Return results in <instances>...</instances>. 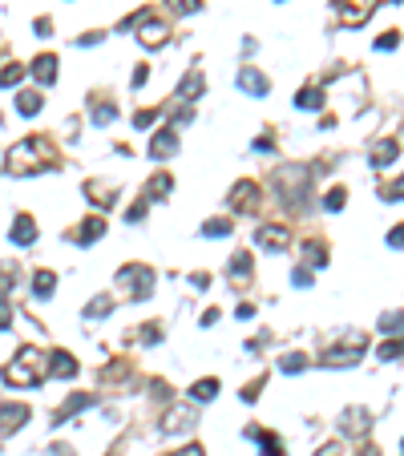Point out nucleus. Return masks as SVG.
I'll return each mask as SVG.
<instances>
[{
    "label": "nucleus",
    "instance_id": "obj_29",
    "mask_svg": "<svg viewBox=\"0 0 404 456\" xmlns=\"http://www.w3.org/2000/svg\"><path fill=\"white\" fill-rule=\"evenodd\" d=\"M320 105H323L320 89H304V93H299V109H320Z\"/></svg>",
    "mask_w": 404,
    "mask_h": 456
},
{
    "label": "nucleus",
    "instance_id": "obj_40",
    "mask_svg": "<svg viewBox=\"0 0 404 456\" xmlns=\"http://www.w3.org/2000/svg\"><path fill=\"white\" fill-rule=\"evenodd\" d=\"M174 13H190V8H198V0H166Z\"/></svg>",
    "mask_w": 404,
    "mask_h": 456
},
{
    "label": "nucleus",
    "instance_id": "obj_23",
    "mask_svg": "<svg viewBox=\"0 0 404 456\" xmlns=\"http://www.w3.org/2000/svg\"><path fill=\"white\" fill-rule=\"evenodd\" d=\"M85 194H89V202L93 206H113V186H97V182H85Z\"/></svg>",
    "mask_w": 404,
    "mask_h": 456
},
{
    "label": "nucleus",
    "instance_id": "obj_10",
    "mask_svg": "<svg viewBox=\"0 0 404 456\" xmlns=\"http://www.w3.org/2000/svg\"><path fill=\"white\" fill-rule=\"evenodd\" d=\"M45 375H57V380H69V375H77V359L69 356V351H53L45 363Z\"/></svg>",
    "mask_w": 404,
    "mask_h": 456
},
{
    "label": "nucleus",
    "instance_id": "obj_32",
    "mask_svg": "<svg viewBox=\"0 0 404 456\" xmlns=\"http://www.w3.org/2000/svg\"><path fill=\"white\" fill-rule=\"evenodd\" d=\"M202 230H207L210 239H223V234H230V222H226V218H210Z\"/></svg>",
    "mask_w": 404,
    "mask_h": 456
},
{
    "label": "nucleus",
    "instance_id": "obj_33",
    "mask_svg": "<svg viewBox=\"0 0 404 456\" xmlns=\"http://www.w3.org/2000/svg\"><path fill=\"white\" fill-rule=\"evenodd\" d=\"M110 311H113V299H93V303L85 307V315L93 319V315H110Z\"/></svg>",
    "mask_w": 404,
    "mask_h": 456
},
{
    "label": "nucleus",
    "instance_id": "obj_25",
    "mask_svg": "<svg viewBox=\"0 0 404 456\" xmlns=\"http://www.w3.org/2000/svg\"><path fill=\"white\" fill-rule=\"evenodd\" d=\"M304 259H307V267H323V262H327V246H323L320 239H311V243L304 246Z\"/></svg>",
    "mask_w": 404,
    "mask_h": 456
},
{
    "label": "nucleus",
    "instance_id": "obj_4",
    "mask_svg": "<svg viewBox=\"0 0 404 456\" xmlns=\"http://www.w3.org/2000/svg\"><path fill=\"white\" fill-rule=\"evenodd\" d=\"M41 142L32 146V142H20V146H13V154H8V170L13 174H29V170H37V162H41Z\"/></svg>",
    "mask_w": 404,
    "mask_h": 456
},
{
    "label": "nucleus",
    "instance_id": "obj_11",
    "mask_svg": "<svg viewBox=\"0 0 404 456\" xmlns=\"http://www.w3.org/2000/svg\"><path fill=\"white\" fill-rule=\"evenodd\" d=\"M29 416H32L29 404H0V428H4V432H16Z\"/></svg>",
    "mask_w": 404,
    "mask_h": 456
},
{
    "label": "nucleus",
    "instance_id": "obj_36",
    "mask_svg": "<svg viewBox=\"0 0 404 456\" xmlns=\"http://www.w3.org/2000/svg\"><path fill=\"white\" fill-rule=\"evenodd\" d=\"M13 327V307H8V299L0 295V331H8Z\"/></svg>",
    "mask_w": 404,
    "mask_h": 456
},
{
    "label": "nucleus",
    "instance_id": "obj_31",
    "mask_svg": "<svg viewBox=\"0 0 404 456\" xmlns=\"http://www.w3.org/2000/svg\"><path fill=\"white\" fill-rule=\"evenodd\" d=\"M344 202H348V190H327V198H323V206H327V210H344Z\"/></svg>",
    "mask_w": 404,
    "mask_h": 456
},
{
    "label": "nucleus",
    "instance_id": "obj_44",
    "mask_svg": "<svg viewBox=\"0 0 404 456\" xmlns=\"http://www.w3.org/2000/svg\"><path fill=\"white\" fill-rule=\"evenodd\" d=\"M170 456H202V448H198V444H186V448H178V452H170Z\"/></svg>",
    "mask_w": 404,
    "mask_h": 456
},
{
    "label": "nucleus",
    "instance_id": "obj_16",
    "mask_svg": "<svg viewBox=\"0 0 404 456\" xmlns=\"http://www.w3.org/2000/svg\"><path fill=\"white\" fill-rule=\"evenodd\" d=\"M101 234H105V222H101V218H85V222H81L77 230H73V243H93V239H101Z\"/></svg>",
    "mask_w": 404,
    "mask_h": 456
},
{
    "label": "nucleus",
    "instance_id": "obj_34",
    "mask_svg": "<svg viewBox=\"0 0 404 456\" xmlns=\"http://www.w3.org/2000/svg\"><path fill=\"white\" fill-rule=\"evenodd\" d=\"M279 368H283V372H304V356H299V351H295V356H283Z\"/></svg>",
    "mask_w": 404,
    "mask_h": 456
},
{
    "label": "nucleus",
    "instance_id": "obj_1",
    "mask_svg": "<svg viewBox=\"0 0 404 456\" xmlns=\"http://www.w3.org/2000/svg\"><path fill=\"white\" fill-rule=\"evenodd\" d=\"M41 380H45V363H41V351H32V347H20L16 359L4 368V384H13V388L41 384Z\"/></svg>",
    "mask_w": 404,
    "mask_h": 456
},
{
    "label": "nucleus",
    "instance_id": "obj_22",
    "mask_svg": "<svg viewBox=\"0 0 404 456\" xmlns=\"http://www.w3.org/2000/svg\"><path fill=\"white\" fill-rule=\"evenodd\" d=\"M41 105H45V98H41V93H32V89H25V93L16 98V109H20V114H25V117L41 114Z\"/></svg>",
    "mask_w": 404,
    "mask_h": 456
},
{
    "label": "nucleus",
    "instance_id": "obj_12",
    "mask_svg": "<svg viewBox=\"0 0 404 456\" xmlns=\"http://www.w3.org/2000/svg\"><path fill=\"white\" fill-rule=\"evenodd\" d=\"M194 420H198V416H194V408H174V412H166V416H162L166 432H186Z\"/></svg>",
    "mask_w": 404,
    "mask_h": 456
},
{
    "label": "nucleus",
    "instance_id": "obj_37",
    "mask_svg": "<svg viewBox=\"0 0 404 456\" xmlns=\"http://www.w3.org/2000/svg\"><path fill=\"white\" fill-rule=\"evenodd\" d=\"M113 117H117V109H113V105H93V121H101V126H105V121H113Z\"/></svg>",
    "mask_w": 404,
    "mask_h": 456
},
{
    "label": "nucleus",
    "instance_id": "obj_14",
    "mask_svg": "<svg viewBox=\"0 0 404 456\" xmlns=\"http://www.w3.org/2000/svg\"><path fill=\"white\" fill-rule=\"evenodd\" d=\"M239 85L251 93V98H263V93L271 89V81H267L263 73H255V69H242V73H239Z\"/></svg>",
    "mask_w": 404,
    "mask_h": 456
},
{
    "label": "nucleus",
    "instance_id": "obj_45",
    "mask_svg": "<svg viewBox=\"0 0 404 456\" xmlns=\"http://www.w3.org/2000/svg\"><path fill=\"white\" fill-rule=\"evenodd\" d=\"M291 283H295V287H307V283H311V275H307V271H295V275H291Z\"/></svg>",
    "mask_w": 404,
    "mask_h": 456
},
{
    "label": "nucleus",
    "instance_id": "obj_8",
    "mask_svg": "<svg viewBox=\"0 0 404 456\" xmlns=\"http://www.w3.org/2000/svg\"><path fill=\"white\" fill-rule=\"evenodd\" d=\"M372 0H339V20L344 25H364V20L372 17Z\"/></svg>",
    "mask_w": 404,
    "mask_h": 456
},
{
    "label": "nucleus",
    "instance_id": "obj_41",
    "mask_svg": "<svg viewBox=\"0 0 404 456\" xmlns=\"http://www.w3.org/2000/svg\"><path fill=\"white\" fill-rule=\"evenodd\" d=\"M142 214H145V202H138V206H129V210H126V222H142Z\"/></svg>",
    "mask_w": 404,
    "mask_h": 456
},
{
    "label": "nucleus",
    "instance_id": "obj_30",
    "mask_svg": "<svg viewBox=\"0 0 404 456\" xmlns=\"http://www.w3.org/2000/svg\"><path fill=\"white\" fill-rule=\"evenodd\" d=\"M20 77H25V65H16V61H13V65H4V69H0V85H16Z\"/></svg>",
    "mask_w": 404,
    "mask_h": 456
},
{
    "label": "nucleus",
    "instance_id": "obj_3",
    "mask_svg": "<svg viewBox=\"0 0 404 456\" xmlns=\"http://www.w3.org/2000/svg\"><path fill=\"white\" fill-rule=\"evenodd\" d=\"M275 186H279V194L287 198V202H299L304 190H307V170H299V166L279 170V174H275Z\"/></svg>",
    "mask_w": 404,
    "mask_h": 456
},
{
    "label": "nucleus",
    "instance_id": "obj_42",
    "mask_svg": "<svg viewBox=\"0 0 404 456\" xmlns=\"http://www.w3.org/2000/svg\"><path fill=\"white\" fill-rule=\"evenodd\" d=\"M259 388H263V380H255V384H247V388H242V400L251 404V400H255V396H259Z\"/></svg>",
    "mask_w": 404,
    "mask_h": 456
},
{
    "label": "nucleus",
    "instance_id": "obj_35",
    "mask_svg": "<svg viewBox=\"0 0 404 456\" xmlns=\"http://www.w3.org/2000/svg\"><path fill=\"white\" fill-rule=\"evenodd\" d=\"M380 359H384V363H392V359H400V340L384 343V347H380Z\"/></svg>",
    "mask_w": 404,
    "mask_h": 456
},
{
    "label": "nucleus",
    "instance_id": "obj_2",
    "mask_svg": "<svg viewBox=\"0 0 404 456\" xmlns=\"http://www.w3.org/2000/svg\"><path fill=\"white\" fill-rule=\"evenodd\" d=\"M117 279L133 287V299H150V291H154V271H150V267H138V262L122 267V271H117Z\"/></svg>",
    "mask_w": 404,
    "mask_h": 456
},
{
    "label": "nucleus",
    "instance_id": "obj_38",
    "mask_svg": "<svg viewBox=\"0 0 404 456\" xmlns=\"http://www.w3.org/2000/svg\"><path fill=\"white\" fill-rule=\"evenodd\" d=\"M138 340H142V343H158L162 340V323H145V331L138 335Z\"/></svg>",
    "mask_w": 404,
    "mask_h": 456
},
{
    "label": "nucleus",
    "instance_id": "obj_26",
    "mask_svg": "<svg viewBox=\"0 0 404 456\" xmlns=\"http://www.w3.org/2000/svg\"><path fill=\"white\" fill-rule=\"evenodd\" d=\"M214 391H219V380H198L190 388V400H202L207 404V400H214Z\"/></svg>",
    "mask_w": 404,
    "mask_h": 456
},
{
    "label": "nucleus",
    "instance_id": "obj_27",
    "mask_svg": "<svg viewBox=\"0 0 404 456\" xmlns=\"http://www.w3.org/2000/svg\"><path fill=\"white\" fill-rule=\"evenodd\" d=\"M190 93H202V77H198V73H186V81H182V89H178L174 101H186Z\"/></svg>",
    "mask_w": 404,
    "mask_h": 456
},
{
    "label": "nucleus",
    "instance_id": "obj_13",
    "mask_svg": "<svg viewBox=\"0 0 404 456\" xmlns=\"http://www.w3.org/2000/svg\"><path fill=\"white\" fill-rule=\"evenodd\" d=\"M166 25H162V20H145L142 25V33H138V41H142L145 49H158V45H166Z\"/></svg>",
    "mask_w": 404,
    "mask_h": 456
},
{
    "label": "nucleus",
    "instance_id": "obj_5",
    "mask_svg": "<svg viewBox=\"0 0 404 456\" xmlns=\"http://www.w3.org/2000/svg\"><path fill=\"white\" fill-rule=\"evenodd\" d=\"M259 202H263V190H259V182H239L235 190H230V206L239 214H255Z\"/></svg>",
    "mask_w": 404,
    "mask_h": 456
},
{
    "label": "nucleus",
    "instance_id": "obj_24",
    "mask_svg": "<svg viewBox=\"0 0 404 456\" xmlns=\"http://www.w3.org/2000/svg\"><path fill=\"white\" fill-rule=\"evenodd\" d=\"M53 287H57V275H53V271H37V275H32V291L41 295V299H48Z\"/></svg>",
    "mask_w": 404,
    "mask_h": 456
},
{
    "label": "nucleus",
    "instance_id": "obj_21",
    "mask_svg": "<svg viewBox=\"0 0 404 456\" xmlns=\"http://www.w3.org/2000/svg\"><path fill=\"white\" fill-rule=\"evenodd\" d=\"M170 186H174V182H170V174H154V178H150V186H145V202H158L162 194H170Z\"/></svg>",
    "mask_w": 404,
    "mask_h": 456
},
{
    "label": "nucleus",
    "instance_id": "obj_47",
    "mask_svg": "<svg viewBox=\"0 0 404 456\" xmlns=\"http://www.w3.org/2000/svg\"><path fill=\"white\" fill-rule=\"evenodd\" d=\"M400 243H404V239H400V227H396L392 234H388V246H392V250H400Z\"/></svg>",
    "mask_w": 404,
    "mask_h": 456
},
{
    "label": "nucleus",
    "instance_id": "obj_17",
    "mask_svg": "<svg viewBox=\"0 0 404 456\" xmlns=\"http://www.w3.org/2000/svg\"><path fill=\"white\" fill-rule=\"evenodd\" d=\"M396 154H400V142H396V138H392V142H380L376 154H372V166H376V170H388V166L396 162Z\"/></svg>",
    "mask_w": 404,
    "mask_h": 456
},
{
    "label": "nucleus",
    "instance_id": "obj_20",
    "mask_svg": "<svg viewBox=\"0 0 404 456\" xmlns=\"http://www.w3.org/2000/svg\"><path fill=\"white\" fill-rule=\"evenodd\" d=\"M247 436H251V440H263V456H283V444H279L271 432H263V428H247Z\"/></svg>",
    "mask_w": 404,
    "mask_h": 456
},
{
    "label": "nucleus",
    "instance_id": "obj_28",
    "mask_svg": "<svg viewBox=\"0 0 404 456\" xmlns=\"http://www.w3.org/2000/svg\"><path fill=\"white\" fill-rule=\"evenodd\" d=\"M247 275H251V255H235V262H230V279L242 283Z\"/></svg>",
    "mask_w": 404,
    "mask_h": 456
},
{
    "label": "nucleus",
    "instance_id": "obj_43",
    "mask_svg": "<svg viewBox=\"0 0 404 456\" xmlns=\"http://www.w3.org/2000/svg\"><path fill=\"white\" fill-rule=\"evenodd\" d=\"M154 117H158V109H142V114L133 117V121H138V126H150V121H154Z\"/></svg>",
    "mask_w": 404,
    "mask_h": 456
},
{
    "label": "nucleus",
    "instance_id": "obj_9",
    "mask_svg": "<svg viewBox=\"0 0 404 456\" xmlns=\"http://www.w3.org/2000/svg\"><path fill=\"white\" fill-rule=\"evenodd\" d=\"M255 243L259 246H267V250H283V246H291V230H283V227H259L255 230Z\"/></svg>",
    "mask_w": 404,
    "mask_h": 456
},
{
    "label": "nucleus",
    "instance_id": "obj_46",
    "mask_svg": "<svg viewBox=\"0 0 404 456\" xmlns=\"http://www.w3.org/2000/svg\"><path fill=\"white\" fill-rule=\"evenodd\" d=\"M315 456H339V444H336V440H332V444H323V448H320V452H315Z\"/></svg>",
    "mask_w": 404,
    "mask_h": 456
},
{
    "label": "nucleus",
    "instance_id": "obj_18",
    "mask_svg": "<svg viewBox=\"0 0 404 456\" xmlns=\"http://www.w3.org/2000/svg\"><path fill=\"white\" fill-rule=\"evenodd\" d=\"M37 239V222H32L29 214H16V222H13V243L16 246H25Z\"/></svg>",
    "mask_w": 404,
    "mask_h": 456
},
{
    "label": "nucleus",
    "instance_id": "obj_39",
    "mask_svg": "<svg viewBox=\"0 0 404 456\" xmlns=\"http://www.w3.org/2000/svg\"><path fill=\"white\" fill-rule=\"evenodd\" d=\"M396 45H400V33H384L376 41V49H396Z\"/></svg>",
    "mask_w": 404,
    "mask_h": 456
},
{
    "label": "nucleus",
    "instance_id": "obj_48",
    "mask_svg": "<svg viewBox=\"0 0 404 456\" xmlns=\"http://www.w3.org/2000/svg\"><path fill=\"white\" fill-rule=\"evenodd\" d=\"M145 77H150V69L138 65V73H133V85H145Z\"/></svg>",
    "mask_w": 404,
    "mask_h": 456
},
{
    "label": "nucleus",
    "instance_id": "obj_19",
    "mask_svg": "<svg viewBox=\"0 0 404 456\" xmlns=\"http://www.w3.org/2000/svg\"><path fill=\"white\" fill-rule=\"evenodd\" d=\"M32 73H37V81L53 85V81H57V57H53V53L37 57V61H32Z\"/></svg>",
    "mask_w": 404,
    "mask_h": 456
},
{
    "label": "nucleus",
    "instance_id": "obj_15",
    "mask_svg": "<svg viewBox=\"0 0 404 456\" xmlns=\"http://www.w3.org/2000/svg\"><path fill=\"white\" fill-rule=\"evenodd\" d=\"M174 149H178L174 130H158V133H154V142H150V154H154V158H170Z\"/></svg>",
    "mask_w": 404,
    "mask_h": 456
},
{
    "label": "nucleus",
    "instance_id": "obj_6",
    "mask_svg": "<svg viewBox=\"0 0 404 456\" xmlns=\"http://www.w3.org/2000/svg\"><path fill=\"white\" fill-rule=\"evenodd\" d=\"M360 351H364V335H352L344 347L323 351V363H327V368H344V363H356V359H360Z\"/></svg>",
    "mask_w": 404,
    "mask_h": 456
},
{
    "label": "nucleus",
    "instance_id": "obj_7",
    "mask_svg": "<svg viewBox=\"0 0 404 456\" xmlns=\"http://www.w3.org/2000/svg\"><path fill=\"white\" fill-rule=\"evenodd\" d=\"M97 404V396L93 391H77V396H69L61 408H57V424H69L77 412H85V408H93Z\"/></svg>",
    "mask_w": 404,
    "mask_h": 456
}]
</instances>
